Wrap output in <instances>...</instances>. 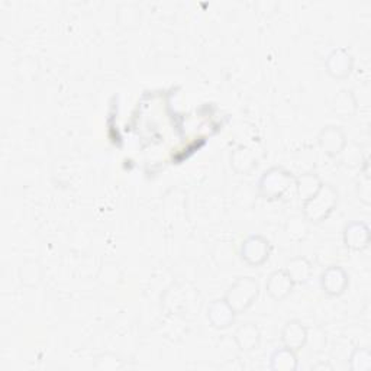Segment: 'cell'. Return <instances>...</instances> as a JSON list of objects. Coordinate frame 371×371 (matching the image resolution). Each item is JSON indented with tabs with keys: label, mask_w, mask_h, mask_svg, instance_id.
I'll return each mask as SVG.
<instances>
[{
	"label": "cell",
	"mask_w": 371,
	"mask_h": 371,
	"mask_svg": "<svg viewBox=\"0 0 371 371\" xmlns=\"http://www.w3.org/2000/svg\"><path fill=\"white\" fill-rule=\"evenodd\" d=\"M338 203V192L329 184H322L321 189L303 202V216L309 224H319L332 213Z\"/></svg>",
	"instance_id": "6da1fadb"
},
{
	"label": "cell",
	"mask_w": 371,
	"mask_h": 371,
	"mask_svg": "<svg viewBox=\"0 0 371 371\" xmlns=\"http://www.w3.org/2000/svg\"><path fill=\"white\" fill-rule=\"evenodd\" d=\"M292 186H296V177L280 167H273L267 170L258 181V190L263 198L275 200L282 199Z\"/></svg>",
	"instance_id": "7a4b0ae2"
},
{
	"label": "cell",
	"mask_w": 371,
	"mask_h": 371,
	"mask_svg": "<svg viewBox=\"0 0 371 371\" xmlns=\"http://www.w3.org/2000/svg\"><path fill=\"white\" fill-rule=\"evenodd\" d=\"M260 292V286L256 278L253 277H241L229 287L225 300L229 306L238 314L246 311L257 299Z\"/></svg>",
	"instance_id": "3957f363"
},
{
	"label": "cell",
	"mask_w": 371,
	"mask_h": 371,
	"mask_svg": "<svg viewBox=\"0 0 371 371\" xmlns=\"http://www.w3.org/2000/svg\"><path fill=\"white\" fill-rule=\"evenodd\" d=\"M242 260L250 266H261L270 257V242L261 235H251L242 242Z\"/></svg>",
	"instance_id": "277c9868"
},
{
	"label": "cell",
	"mask_w": 371,
	"mask_h": 371,
	"mask_svg": "<svg viewBox=\"0 0 371 371\" xmlns=\"http://www.w3.org/2000/svg\"><path fill=\"white\" fill-rule=\"evenodd\" d=\"M321 286L329 296L343 295L348 286V274L341 267L332 266L322 273Z\"/></svg>",
	"instance_id": "5b68a950"
},
{
	"label": "cell",
	"mask_w": 371,
	"mask_h": 371,
	"mask_svg": "<svg viewBox=\"0 0 371 371\" xmlns=\"http://www.w3.org/2000/svg\"><path fill=\"white\" fill-rule=\"evenodd\" d=\"M353 55L346 48L333 50L326 59V70L335 79H346L353 70Z\"/></svg>",
	"instance_id": "8992f818"
},
{
	"label": "cell",
	"mask_w": 371,
	"mask_h": 371,
	"mask_svg": "<svg viewBox=\"0 0 371 371\" xmlns=\"http://www.w3.org/2000/svg\"><path fill=\"white\" fill-rule=\"evenodd\" d=\"M236 312L229 306V303L222 299V300H215L207 309V318L210 324L216 329H227L235 322Z\"/></svg>",
	"instance_id": "52a82bcc"
},
{
	"label": "cell",
	"mask_w": 371,
	"mask_h": 371,
	"mask_svg": "<svg viewBox=\"0 0 371 371\" xmlns=\"http://www.w3.org/2000/svg\"><path fill=\"white\" fill-rule=\"evenodd\" d=\"M309 339L307 328L299 322V321H290L285 325L282 331V343L286 348H290L292 351L302 350Z\"/></svg>",
	"instance_id": "ba28073f"
},
{
	"label": "cell",
	"mask_w": 371,
	"mask_h": 371,
	"mask_svg": "<svg viewBox=\"0 0 371 371\" xmlns=\"http://www.w3.org/2000/svg\"><path fill=\"white\" fill-rule=\"evenodd\" d=\"M266 287H267V293L274 300H283L292 293L295 283L290 275L286 273V270H277L268 277Z\"/></svg>",
	"instance_id": "9c48e42d"
},
{
	"label": "cell",
	"mask_w": 371,
	"mask_h": 371,
	"mask_svg": "<svg viewBox=\"0 0 371 371\" xmlns=\"http://www.w3.org/2000/svg\"><path fill=\"white\" fill-rule=\"evenodd\" d=\"M319 145L325 151V154L335 157L347 145L346 135L338 127H326L319 134Z\"/></svg>",
	"instance_id": "30bf717a"
},
{
	"label": "cell",
	"mask_w": 371,
	"mask_h": 371,
	"mask_svg": "<svg viewBox=\"0 0 371 371\" xmlns=\"http://www.w3.org/2000/svg\"><path fill=\"white\" fill-rule=\"evenodd\" d=\"M344 242L347 249L354 251H361L370 242V231L365 224L353 222L344 229Z\"/></svg>",
	"instance_id": "8fae6325"
},
{
	"label": "cell",
	"mask_w": 371,
	"mask_h": 371,
	"mask_svg": "<svg viewBox=\"0 0 371 371\" xmlns=\"http://www.w3.org/2000/svg\"><path fill=\"white\" fill-rule=\"evenodd\" d=\"M261 333L254 324L239 326L234 335V341L241 351H253L260 346Z\"/></svg>",
	"instance_id": "7c38bea8"
},
{
	"label": "cell",
	"mask_w": 371,
	"mask_h": 371,
	"mask_svg": "<svg viewBox=\"0 0 371 371\" xmlns=\"http://www.w3.org/2000/svg\"><path fill=\"white\" fill-rule=\"evenodd\" d=\"M286 273L295 285H304L312 277V264L304 257H295L286 266Z\"/></svg>",
	"instance_id": "4fadbf2b"
},
{
	"label": "cell",
	"mask_w": 371,
	"mask_h": 371,
	"mask_svg": "<svg viewBox=\"0 0 371 371\" xmlns=\"http://www.w3.org/2000/svg\"><path fill=\"white\" fill-rule=\"evenodd\" d=\"M270 368L274 371H295L297 368L296 353L286 347L275 350L270 358Z\"/></svg>",
	"instance_id": "5bb4252c"
},
{
	"label": "cell",
	"mask_w": 371,
	"mask_h": 371,
	"mask_svg": "<svg viewBox=\"0 0 371 371\" xmlns=\"http://www.w3.org/2000/svg\"><path fill=\"white\" fill-rule=\"evenodd\" d=\"M324 183L321 181V178L314 174V173H306L302 174L300 177L296 178V189H297V195L299 198L304 202L306 199L312 198L319 189Z\"/></svg>",
	"instance_id": "9a60e30c"
},
{
	"label": "cell",
	"mask_w": 371,
	"mask_h": 371,
	"mask_svg": "<svg viewBox=\"0 0 371 371\" xmlns=\"http://www.w3.org/2000/svg\"><path fill=\"white\" fill-rule=\"evenodd\" d=\"M355 99L353 93L348 90H341L339 95L333 101V112L339 115V118H351V115L355 112Z\"/></svg>",
	"instance_id": "2e32d148"
},
{
	"label": "cell",
	"mask_w": 371,
	"mask_h": 371,
	"mask_svg": "<svg viewBox=\"0 0 371 371\" xmlns=\"http://www.w3.org/2000/svg\"><path fill=\"white\" fill-rule=\"evenodd\" d=\"M286 232L295 241L303 239L309 234L307 219L304 218V216H303V218H302V216H293V218H290L286 224Z\"/></svg>",
	"instance_id": "e0dca14e"
},
{
	"label": "cell",
	"mask_w": 371,
	"mask_h": 371,
	"mask_svg": "<svg viewBox=\"0 0 371 371\" xmlns=\"http://www.w3.org/2000/svg\"><path fill=\"white\" fill-rule=\"evenodd\" d=\"M350 367L353 371H367L371 368V354L368 350L357 348L350 360Z\"/></svg>",
	"instance_id": "ac0fdd59"
},
{
	"label": "cell",
	"mask_w": 371,
	"mask_h": 371,
	"mask_svg": "<svg viewBox=\"0 0 371 371\" xmlns=\"http://www.w3.org/2000/svg\"><path fill=\"white\" fill-rule=\"evenodd\" d=\"M105 360H106V364H99L96 365V368H101V370H116V368H120L122 367V363L118 357L115 355H102Z\"/></svg>",
	"instance_id": "d6986e66"
}]
</instances>
